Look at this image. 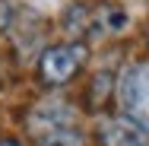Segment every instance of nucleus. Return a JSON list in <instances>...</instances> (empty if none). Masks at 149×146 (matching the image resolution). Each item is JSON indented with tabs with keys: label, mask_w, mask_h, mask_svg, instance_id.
Returning <instances> with one entry per match:
<instances>
[{
	"label": "nucleus",
	"mask_w": 149,
	"mask_h": 146,
	"mask_svg": "<svg viewBox=\"0 0 149 146\" xmlns=\"http://www.w3.org/2000/svg\"><path fill=\"white\" fill-rule=\"evenodd\" d=\"M29 130L38 146H83V133L63 102H45L41 108H35L29 117Z\"/></svg>",
	"instance_id": "nucleus-1"
},
{
	"label": "nucleus",
	"mask_w": 149,
	"mask_h": 146,
	"mask_svg": "<svg viewBox=\"0 0 149 146\" xmlns=\"http://www.w3.org/2000/svg\"><path fill=\"white\" fill-rule=\"evenodd\" d=\"M118 95H120V108H124V121H130L140 130H149V70L146 67L124 70Z\"/></svg>",
	"instance_id": "nucleus-2"
},
{
	"label": "nucleus",
	"mask_w": 149,
	"mask_h": 146,
	"mask_svg": "<svg viewBox=\"0 0 149 146\" xmlns=\"http://www.w3.org/2000/svg\"><path fill=\"white\" fill-rule=\"evenodd\" d=\"M83 57H86V48H83V45H54V48H48V51L41 54V64H38L41 80L51 83V86L70 83V80L76 76Z\"/></svg>",
	"instance_id": "nucleus-3"
},
{
	"label": "nucleus",
	"mask_w": 149,
	"mask_h": 146,
	"mask_svg": "<svg viewBox=\"0 0 149 146\" xmlns=\"http://www.w3.org/2000/svg\"><path fill=\"white\" fill-rule=\"evenodd\" d=\"M102 143L105 146H143V130L133 127L130 121L114 117V121H105L102 127Z\"/></svg>",
	"instance_id": "nucleus-4"
},
{
	"label": "nucleus",
	"mask_w": 149,
	"mask_h": 146,
	"mask_svg": "<svg viewBox=\"0 0 149 146\" xmlns=\"http://www.w3.org/2000/svg\"><path fill=\"white\" fill-rule=\"evenodd\" d=\"M13 22V6H10V0H0V29H6Z\"/></svg>",
	"instance_id": "nucleus-5"
},
{
	"label": "nucleus",
	"mask_w": 149,
	"mask_h": 146,
	"mask_svg": "<svg viewBox=\"0 0 149 146\" xmlns=\"http://www.w3.org/2000/svg\"><path fill=\"white\" fill-rule=\"evenodd\" d=\"M0 146H19V143H13V140H0Z\"/></svg>",
	"instance_id": "nucleus-6"
}]
</instances>
